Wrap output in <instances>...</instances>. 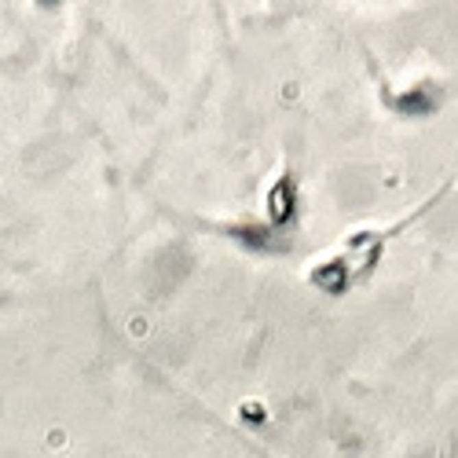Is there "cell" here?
<instances>
[{
    "label": "cell",
    "mask_w": 458,
    "mask_h": 458,
    "mask_svg": "<svg viewBox=\"0 0 458 458\" xmlns=\"http://www.w3.org/2000/svg\"><path fill=\"white\" fill-rule=\"evenodd\" d=\"M429 209V206H425ZM425 209L411 213V217H403L400 224H392V228H367V231H356L352 239L341 242L337 253H330L315 264L312 272H308V279H312L323 293H348L359 279H367L370 272L378 268L381 253H385L389 239L400 235V228H407L411 220H418Z\"/></svg>",
    "instance_id": "cell-1"
},
{
    "label": "cell",
    "mask_w": 458,
    "mask_h": 458,
    "mask_svg": "<svg viewBox=\"0 0 458 458\" xmlns=\"http://www.w3.org/2000/svg\"><path fill=\"white\" fill-rule=\"evenodd\" d=\"M297 213V191H293V176H282V184L272 191V224L282 228L286 220H293Z\"/></svg>",
    "instance_id": "cell-2"
}]
</instances>
